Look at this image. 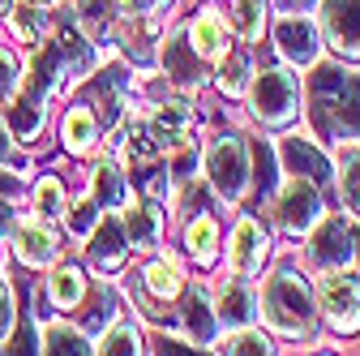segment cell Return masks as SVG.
I'll return each mask as SVG.
<instances>
[{
    "instance_id": "6da1fadb",
    "label": "cell",
    "mask_w": 360,
    "mask_h": 356,
    "mask_svg": "<svg viewBox=\"0 0 360 356\" xmlns=\"http://www.w3.org/2000/svg\"><path fill=\"white\" fill-rule=\"evenodd\" d=\"M309 86H304V103L313 133L322 142H360V69L318 61L309 65Z\"/></svg>"
},
{
    "instance_id": "7a4b0ae2",
    "label": "cell",
    "mask_w": 360,
    "mask_h": 356,
    "mask_svg": "<svg viewBox=\"0 0 360 356\" xmlns=\"http://www.w3.org/2000/svg\"><path fill=\"white\" fill-rule=\"evenodd\" d=\"M257 309H262V322L279 339H309L318 331V296H313V284L300 271H292V266H279L262 284Z\"/></svg>"
},
{
    "instance_id": "3957f363",
    "label": "cell",
    "mask_w": 360,
    "mask_h": 356,
    "mask_svg": "<svg viewBox=\"0 0 360 356\" xmlns=\"http://www.w3.org/2000/svg\"><path fill=\"white\" fill-rule=\"evenodd\" d=\"M245 99H249V112L262 129H292L304 112V82L296 77L292 65L253 69Z\"/></svg>"
},
{
    "instance_id": "277c9868",
    "label": "cell",
    "mask_w": 360,
    "mask_h": 356,
    "mask_svg": "<svg viewBox=\"0 0 360 356\" xmlns=\"http://www.w3.org/2000/svg\"><path fill=\"white\" fill-rule=\"evenodd\" d=\"M202 167H206V185L223 202H245V193H249V138L219 133L202 155Z\"/></svg>"
},
{
    "instance_id": "5b68a950",
    "label": "cell",
    "mask_w": 360,
    "mask_h": 356,
    "mask_svg": "<svg viewBox=\"0 0 360 356\" xmlns=\"http://www.w3.org/2000/svg\"><path fill=\"white\" fill-rule=\"evenodd\" d=\"M318 318L339 335V339H356L360 335V275L356 271H322L318 288Z\"/></svg>"
},
{
    "instance_id": "8992f818",
    "label": "cell",
    "mask_w": 360,
    "mask_h": 356,
    "mask_svg": "<svg viewBox=\"0 0 360 356\" xmlns=\"http://www.w3.org/2000/svg\"><path fill=\"white\" fill-rule=\"evenodd\" d=\"M270 210H275V219H279V228L288 232V236H304L318 219L326 215V202H322V189L313 185V181H304V176H288V181L270 193Z\"/></svg>"
},
{
    "instance_id": "52a82bcc",
    "label": "cell",
    "mask_w": 360,
    "mask_h": 356,
    "mask_svg": "<svg viewBox=\"0 0 360 356\" xmlns=\"http://www.w3.org/2000/svg\"><path fill=\"white\" fill-rule=\"evenodd\" d=\"M275 48L292 69H309L322 61V30L304 9H283L275 18Z\"/></svg>"
},
{
    "instance_id": "ba28073f",
    "label": "cell",
    "mask_w": 360,
    "mask_h": 356,
    "mask_svg": "<svg viewBox=\"0 0 360 356\" xmlns=\"http://www.w3.org/2000/svg\"><path fill=\"white\" fill-rule=\"evenodd\" d=\"M142 125L150 133V142L155 151H176V146H185L193 142V112L180 103V99H159V103H142Z\"/></svg>"
},
{
    "instance_id": "9c48e42d",
    "label": "cell",
    "mask_w": 360,
    "mask_h": 356,
    "mask_svg": "<svg viewBox=\"0 0 360 356\" xmlns=\"http://www.w3.org/2000/svg\"><path fill=\"white\" fill-rule=\"evenodd\" d=\"M13 258L22 266H34V271H43V266H56L65 245H60V232L52 228V219L43 215H30L22 219V224H13Z\"/></svg>"
},
{
    "instance_id": "30bf717a",
    "label": "cell",
    "mask_w": 360,
    "mask_h": 356,
    "mask_svg": "<svg viewBox=\"0 0 360 356\" xmlns=\"http://www.w3.org/2000/svg\"><path fill=\"white\" fill-rule=\"evenodd\" d=\"M322 43L347 61H360V0H318Z\"/></svg>"
},
{
    "instance_id": "8fae6325",
    "label": "cell",
    "mask_w": 360,
    "mask_h": 356,
    "mask_svg": "<svg viewBox=\"0 0 360 356\" xmlns=\"http://www.w3.org/2000/svg\"><path fill=\"white\" fill-rule=\"evenodd\" d=\"M266 258H270V232H266V224H262L257 215H240L232 236H228V266L240 279H253V275H262Z\"/></svg>"
},
{
    "instance_id": "7c38bea8",
    "label": "cell",
    "mask_w": 360,
    "mask_h": 356,
    "mask_svg": "<svg viewBox=\"0 0 360 356\" xmlns=\"http://www.w3.org/2000/svg\"><path fill=\"white\" fill-rule=\"evenodd\" d=\"M82 103L99 116L103 133L124 120V73H120L116 61H108L103 69H90L86 73V99Z\"/></svg>"
},
{
    "instance_id": "4fadbf2b",
    "label": "cell",
    "mask_w": 360,
    "mask_h": 356,
    "mask_svg": "<svg viewBox=\"0 0 360 356\" xmlns=\"http://www.w3.org/2000/svg\"><path fill=\"white\" fill-rule=\"evenodd\" d=\"M309 262L318 266V271H343L352 266V228L347 219L339 215H322L318 224L309 228Z\"/></svg>"
},
{
    "instance_id": "5bb4252c",
    "label": "cell",
    "mask_w": 360,
    "mask_h": 356,
    "mask_svg": "<svg viewBox=\"0 0 360 356\" xmlns=\"http://www.w3.org/2000/svg\"><path fill=\"white\" fill-rule=\"evenodd\" d=\"M86 253H90V266H95L99 275H120L124 271L129 236H124V224H120V210L99 215V224L86 232Z\"/></svg>"
},
{
    "instance_id": "9a60e30c",
    "label": "cell",
    "mask_w": 360,
    "mask_h": 356,
    "mask_svg": "<svg viewBox=\"0 0 360 356\" xmlns=\"http://www.w3.org/2000/svg\"><path fill=\"white\" fill-rule=\"evenodd\" d=\"M275 155H279V163L288 167V176H304V181H313L318 189H330V181H335V163H330V155H326L318 142H313V138L288 133Z\"/></svg>"
},
{
    "instance_id": "2e32d148",
    "label": "cell",
    "mask_w": 360,
    "mask_h": 356,
    "mask_svg": "<svg viewBox=\"0 0 360 356\" xmlns=\"http://www.w3.org/2000/svg\"><path fill=\"white\" fill-rule=\"evenodd\" d=\"M155 61L163 65V77L172 82V91L193 95L198 86L206 82V77H202V61H198V52L189 48L185 34H172L167 43H159V56H155Z\"/></svg>"
},
{
    "instance_id": "e0dca14e",
    "label": "cell",
    "mask_w": 360,
    "mask_h": 356,
    "mask_svg": "<svg viewBox=\"0 0 360 356\" xmlns=\"http://www.w3.org/2000/svg\"><path fill=\"white\" fill-rule=\"evenodd\" d=\"M185 39H189V48L198 52L202 65H219L223 56H228V48H232V26H228V18H223L219 9H202L189 22Z\"/></svg>"
},
{
    "instance_id": "ac0fdd59",
    "label": "cell",
    "mask_w": 360,
    "mask_h": 356,
    "mask_svg": "<svg viewBox=\"0 0 360 356\" xmlns=\"http://www.w3.org/2000/svg\"><path fill=\"white\" fill-rule=\"evenodd\" d=\"M112 39L124 48L129 61L146 65V61L159 56V43H163V39H159V18H150V13H120Z\"/></svg>"
},
{
    "instance_id": "d6986e66",
    "label": "cell",
    "mask_w": 360,
    "mask_h": 356,
    "mask_svg": "<svg viewBox=\"0 0 360 356\" xmlns=\"http://www.w3.org/2000/svg\"><path fill=\"white\" fill-rule=\"evenodd\" d=\"M180 331H185V339L198 348V352H206V348H214V339H219V318H214V305H210V296L202 292V288H185V296H180Z\"/></svg>"
},
{
    "instance_id": "ffe728a7",
    "label": "cell",
    "mask_w": 360,
    "mask_h": 356,
    "mask_svg": "<svg viewBox=\"0 0 360 356\" xmlns=\"http://www.w3.org/2000/svg\"><path fill=\"white\" fill-rule=\"evenodd\" d=\"M214 318H219V331H236V326H253L257 322V292L236 275L232 284H223L214 292Z\"/></svg>"
},
{
    "instance_id": "44dd1931",
    "label": "cell",
    "mask_w": 360,
    "mask_h": 356,
    "mask_svg": "<svg viewBox=\"0 0 360 356\" xmlns=\"http://www.w3.org/2000/svg\"><path fill=\"white\" fill-rule=\"evenodd\" d=\"M120 224H124V236H129V249H159L163 241V215H159V202H142V198H133L120 206Z\"/></svg>"
},
{
    "instance_id": "7402d4cb",
    "label": "cell",
    "mask_w": 360,
    "mask_h": 356,
    "mask_svg": "<svg viewBox=\"0 0 360 356\" xmlns=\"http://www.w3.org/2000/svg\"><path fill=\"white\" fill-rule=\"evenodd\" d=\"M60 142H65L69 155H95L99 142H103V125H99V116L90 112L82 99H77V103L65 112V120H60Z\"/></svg>"
},
{
    "instance_id": "603a6c76",
    "label": "cell",
    "mask_w": 360,
    "mask_h": 356,
    "mask_svg": "<svg viewBox=\"0 0 360 356\" xmlns=\"http://www.w3.org/2000/svg\"><path fill=\"white\" fill-rule=\"evenodd\" d=\"M185 288H189V279H185V271H180L172 258H150V262L142 266V292H146L150 300L172 305V300L185 296Z\"/></svg>"
},
{
    "instance_id": "cb8c5ba5",
    "label": "cell",
    "mask_w": 360,
    "mask_h": 356,
    "mask_svg": "<svg viewBox=\"0 0 360 356\" xmlns=\"http://www.w3.org/2000/svg\"><path fill=\"white\" fill-rule=\"evenodd\" d=\"M185 253L193 258V266H202V271H210V266L219 262V219L198 210L185 219Z\"/></svg>"
},
{
    "instance_id": "d4e9b609",
    "label": "cell",
    "mask_w": 360,
    "mask_h": 356,
    "mask_svg": "<svg viewBox=\"0 0 360 356\" xmlns=\"http://www.w3.org/2000/svg\"><path fill=\"white\" fill-rule=\"evenodd\" d=\"M5 18H9L13 39L26 43V48L43 43V39H48V30H52V5H39V0H13Z\"/></svg>"
},
{
    "instance_id": "484cf974",
    "label": "cell",
    "mask_w": 360,
    "mask_h": 356,
    "mask_svg": "<svg viewBox=\"0 0 360 356\" xmlns=\"http://www.w3.org/2000/svg\"><path fill=\"white\" fill-rule=\"evenodd\" d=\"M335 185L347 219H360V142H343L335 155Z\"/></svg>"
},
{
    "instance_id": "4316f807",
    "label": "cell",
    "mask_w": 360,
    "mask_h": 356,
    "mask_svg": "<svg viewBox=\"0 0 360 356\" xmlns=\"http://www.w3.org/2000/svg\"><path fill=\"white\" fill-rule=\"evenodd\" d=\"M99 198L103 210H120L124 202H133V185H129V176L116 159H99L95 163V189H90Z\"/></svg>"
},
{
    "instance_id": "83f0119b",
    "label": "cell",
    "mask_w": 360,
    "mask_h": 356,
    "mask_svg": "<svg viewBox=\"0 0 360 356\" xmlns=\"http://www.w3.org/2000/svg\"><path fill=\"white\" fill-rule=\"evenodd\" d=\"M73 18L90 39H112L120 22V0H73Z\"/></svg>"
},
{
    "instance_id": "f1b7e54d",
    "label": "cell",
    "mask_w": 360,
    "mask_h": 356,
    "mask_svg": "<svg viewBox=\"0 0 360 356\" xmlns=\"http://www.w3.org/2000/svg\"><path fill=\"white\" fill-rule=\"evenodd\" d=\"M86 284H90V279L82 275V266L60 262V266H52V275H48V296H52L56 309L73 314V309L82 305V296H86Z\"/></svg>"
},
{
    "instance_id": "f546056e",
    "label": "cell",
    "mask_w": 360,
    "mask_h": 356,
    "mask_svg": "<svg viewBox=\"0 0 360 356\" xmlns=\"http://www.w3.org/2000/svg\"><path fill=\"white\" fill-rule=\"evenodd\" d=\"M95 348L82 326H69V322H43L39 326V352H60V356H86Z\"/></svg>"
},
{
    "instance_id": "4dcf8cb0",
    "label": "cell",
    "mask_w": 360,
    "mask_h": 356,
    "mask_svg": "<svg viewBox=\"0 0 360 356\" xmlns=\"http://www.w3.org/2000/svg\"><path fill=\"white\" fill-rule=\"evenodd\" d=\"M279 155L270 142H249V185L257 193V202H266L270 193L279 189Z\"/></svg>"
},
{
    "instance_id": "1f68e13d",
    "label": "cell",
    "mask_w": 360,
    "mask_h": 356,
    "mask_svg": "<svg viewBox=\"0 0 360 356\" xmlns=\"http://www.w3.org/2000/svg\"><path fill=\"white\" fill-rule=\"evenodd\" d=\"M77 309H86L77 326H82L86 335H95V331H103V326L112 322V314H116V292H112L108 284H95V279H90V284H86V296H82Z\"/></svg>"
},
{
    "instance_id": "d6a6232c",
    "label": "cell",
    "mask_w": 360,
    "mask_h": 356,
    "mask_svg": "<svg viewBox=\"0 0 360 356\" xmlns=\"http://www.w3.org/2000/svg\"><path fill=\"white\" fill-rule=\"evenodd\" d=\"M90 352H99V356H138V352H146V348H142L138 326L124 322V318H112V322L95 335V348H90Z\"/></svg>"
},
{
    "instance_id": "836d02e7",
    "label": "cell",
    "mask_w": 360,
    "mask_h": 356,
    "mask_svg": "<svg viewBox=\"0 0 360 356\" xmlns=\"http://www.w3.org/2000/svg\"><path fill=\"white\" fill-rule=\"evenodd\" d=\"M249 77H253V61H249V52L228 48V56L214 65V86H219V91L228 95V99H240V95L249 91Z\"/></svg>"
},
{
    "instance_id": "e575fe53",
    "label": "cell",
    "mask_w": 360,
    "mask_h": 356,
    "mask_svg": "<svg viewBox=\"0 0 360 356\" xmlns=\"http://www.w3.org/2000/svg\"><path fill=\"white\" fill-rule=\"evenodd\" d=\"M228 26L236 39L257 43L266 26V0H228Z\"/></svg>"
},
{
    "instance_id": "d590c367",
    "label": "cell",
    "mask_w": 360,
    "mask_h": 356,
    "mask_svg": "<svg viewBox=\"0 0 360 356\" xmlns=\"http://www.w3.org/2000/svg\"><path fill=\"white\" fill-rule=\"evenodd\" d=\"M210 352H228V356H253V352H275V343H270V335H262L257 326H236V331H223L214 339Z\"/></svg>"
},
{
    "instance_id": "8d00e7d4",
    "label": "cell",
    "mask_w": 360,
    "mask_h": 356,
    "mask_svg": "<svg viewBox=\"0 0 360 356\" xmlns=\"http://www.w3.org/2000/svg\"><path fill=\"white\" fill-rule=\"evenodd\" d=\"M65 210H69V198H65L60 176H56V172L39 176V185H34V215H43V219H60Z\"/></svg>"
},
{
    "instance_id": "74e56055",
    "label": "cell",
    "mask_w": 360,
    "mask_h": 356,
    "mask_svg": "<svg viewBox=\"0 0 360 356\" xmlns=\"http://www.w3.org/2000/svg\"><path fill=\"white\" fill-rule=\"evenodd\" d=\"M99 215H103L99 198H95V193H86V198H77V202L65 210V224H69V232H73L77 241H86V232L99 224Z\"/></svg>"
},
{
    "instance_id": "f35d334b",
    "label": "cell",
    "mask_w": 360,
    "mask_h": 356,
    "mask_svg": "<svg viewBox=\"0 0 360 356\" xmlns=\"http://www.w3.org/2000/svg\"><path fill=\"white\" fill-rule=\"evenodd\" d=\"M22 91V65L9 48H0V108H9Z\"/></svg>"
},
{
    "instance_id": "ab89813d",
    "label": "cell",
    "mask_w": 360,
    "mask_h": 356,
    "mask_svg": "<svg viewBox=\"0 0 360 356\" xmlns=\"http://www.w3.org/2000/svg\"><path fill=\"white\" fill-rule=\"evenodd\" d=\"M13 322H18V292H13V284L5 275H0V348L9 343Z\"/></svg>"
},
{
    "instance_id": "60d3db41",
    "label": "cell",
    "mask_w": 360,
    "mask_h": 356,
    "mask_svg": "<svg viewBox=\"0 0 360 356\" xmlns=\"http://www.w3.org/2000/svg\"><path fill=\"white\" fill-rule=\"evenodd\" d=\"M26 159L18 155V146H13V133H9V125H5V116H0V167H22Z\"/></svg>"
},
{
    "instance_id": "b9f144b4",
    "label": "cell",
    "mask_w": 360,
    "mask_h": 356,
    "mask_svg": "<svg viewBox=\"0 0 360 356\" xmlns=\"http://www.w3.org/2000/svg\"><path fill=\"white\" fill-rule=\"evenodd\" d=\"M146 352H163V356H172V352H198L185 335H167V331H155V348H146Z\"/></svg>"
},
{
    "instance_id": "7bdbcfd3",
    "label": "cell",
    "mask_w": 360,
    "mask_h": 356,
    "mask_svg": "<svg viewBox=\"0 0 360 356\" xmlns=\"http://www.w3.org/2000/svg\"><path fill=\"white\" fill-rule=\"evenodd\" d=\"M172 0H120V13H150V18H163Z\"/></svg>"
},
{
    "instance_id": "ee69618b",
    "label": "cell",
    "mask_w": 360,
    "mask_h": 356,
    "mask_svg": "<svg viewBox=\"0 0 360 356\" xmlns=\"http://www.w3.org/2000/svg\"><path fill=\"white\" fill-rule=\"evenodd\" d=\"M13 224H18L13 202H9V198H0V236H5V232H13Z\"/></svg>"
},
{
    "instance_id": "f6af8a7d",
    "label": "cell",
    "mask_w": 360,
    "mask_h": 356,
    "mask_svg": "<svg viewBox=\"0 0 360 356\" xmlns=\"http://www.w3.org/2000/svg\"><path fill=\"white\" fill-rule=\"evenodd\" d=\"M18 193H22V176L0 172V198H18Z\"/></svg>"
},
{
    "instance_id": "bcb514c9",
    "label": "cell",
    "mask_w": 360,
    "mask_h": 356,
    "mask_svg": "<svg viewBox=\"0 0 360 356\" xmlns=\"http://www.w3.org/2000/svg\"><path fill=\"white\" fill-rule=\"evenodd\" d=\"M352 262L360 266V219H356V224H352Z\"/></svg>"
},
{
    "instance_id": "7dc6e473",
    "label": "cell",
    "mask_w": 360,
    "mask_h": 356,
    "mask_svg": "<svg viewBox=\"0 0 360 356\" xmlns=\"http://www.w3.org/2000/svg\"><path fill=\"white\" fill-rule=\"evenodd\" d=\"M275 5H283V9H313L318 0H275Z\"/></svg>"
},
{
    "instance_id": "c3c4849f",
    "label": "cell",
    "mask_w": 360,
    "mask_h": 356,
    "mask_svg": "<svg viewBox=\"0 0 360 356\" xmlns=\"http://www.w3.org/2000/svg\"><path fill=\"white\" fill-rule=\"evenodd\" d=\"M9 5H13V0H0V18H5V13H9Z\"/></svg>"
},
{
    "instance_id": "681fc988",
    "label": "cell",
    "mask_w": 360,
    "mask_h": 356,
    "mask_svg": "<svg viewBox=\"0 0 360 356\" xmlns=\"http://www.w3.org/2000/svg\"><path fill=\"white\" fill-rule=\"evenodd\" d=\"M0 271H5V249H0Z\"/></svg>"
},
{
    "instance_id": "f907efd6",
    "label": "cell",
    "mask_w": 360,
    "mask_h": 356,
    "mask_svg": "<svg viewBox=\"0 0 360 356\" xmlns=\"http://www.w3.org/2000/svg\"><path fill=\"white\" fill-rule=\"evenodd\" d=\"M39 5H56V0H39Z\"/></svg>"
}]
</instances>
